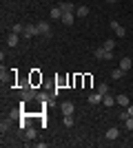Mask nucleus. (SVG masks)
<instances>
[{
    "label": "nucleus",
    "instance_id": "obj_2",
    "mask_svg": "<svg viewBox=\"0 0 133 148\" xmlns=\"http://www.w3.org/2000/svg\"><path fill=\"white\" fill-rule=\"evenodd\" d=\"M93 56L98 58V60H111V58H113V51H107L104 47H98V49L93 51Z\"/></svg>",
    "mask_w": 133,
    "mask_h": 148
},
{
    "label": "nucleus",
    "instance_id": "obj_20",
    "mask_svg": "<svg viewBox=\"0 0 133 148\" xmlns=\"http://www.w3.org/2000/svg\"><path fill=\"white\" fill-rule=\"evenodd\" d=\"M36 99H38V102H42V104H47V102L51 99V95H49V93H42V91H40V93H38V97H36Z\"/></svg>",
    "mask_w": 133,
    "mask_h": 148
},
{
    "label": "nucleus",
    "instance_id": "obj_13",
    "mask_svg": "<svg viewBox=\"0 0 133 148\" xmlns=\"http://www.w3.org/2000/svg\"><path fill=\"white\" fill-rule=\"evenodd\" d=\"M62 9H60V7H53V9H51V18L53 20H62Z\"/></svg>",
    "mask_w": 133,
    "mask_h": 148
},
{
    "label": "nucleus",
    "instance_id": "obj_7",
    "mask_svg": "<svg viewBox=\"0 0 133 148\" xmlns=\"http://www.w3.org/2000/svg\"><path fill=\"white\" fill-rule=\"evenodd\" d=\"M109 139V142H113V139H118V137H120V128H118V126H111V128L107 130V135H104Z\"/></svg>",
    "mask_w": 133,
    "mask_h": 148
},
{
    "label": "nucleus",
    "instance_id": "obj_23",
    "mask_svg": "<svg viewBox=\"0 0 133 148\" xmlns=\"http://www.w3.org/2000/svg\"><path fill=\"white\" fill-rule=\"evenodd\" d=\"M64 126H67V128L73 126V115H64Z\"/></svg>",
    "mask_w": 133,
    "mask_h": 148
},
{
    "label": "nucleus",
    "instance_id": "obj_9",
    "mask_svg": "<svg viewBox=\"0 0 133 148\" xmlns=\"http://www.w3.org/2000/svg\"><path fill=\"white\" fill-rule=\"evenodd\" d=\"M62 22H64L67 27H71L73 22H76V13H73V11H67V13H62Z\"/></svg>",
    "mask_w": 133,
    "mask_h": 148
},
{
    "label": "nucleus",
    "instance_id": "obj_24",
    "mask_svg": "<svg viewBox=\"0 0 133 148\" xmlns=\"http://www.w3.org/2000/svg\"><path fill=\"white\" fill-rule=\"evenodd\" d=\"M38 82H42V77H40L36 71H33V73H31V84H38Z\"/></svg>",
    "mask_w": 133,
    "mask_h": 148
},
{
    "label": "nucleus",
    "instance_id": "obj_16",
    "mask_svg": "<svg viewBox=\"0 0 133 148\" xmlns=\"http://www.w3.org/2000/svg\"><path fill=\"white\" fill-rule=\"evenodd\" d=\"M115 104H120V106H129V95H118V97H115Z\"/></svg>",
    "mask_w": 133,
    "mask_h": 148
},
{
    "label": "nucleus",
    "instance_id": "obj_22",
    "mask_svg": "<svg viewBox=\"0 0 133 148\" xmlns=\"http://www.w3.org/2000/svg\"><path fill=\"white\" fill-rule=\"evenodd\" d=\"M11 31H13V33H22V31H25V25L16 22V25H11Z\"/></svg>",
    "mask_w": 133,
    "mask_h": 148
},
{
    "label": "nucleus",
    "instance_id": "obj_15",
    "mask_svg": "<svg viewBox=\"0 0 133 148\" xmlns=\"http://www.w3.org/2000/svg\"><path fill=\"white\" fill-rule=\"evenodd\" d=\"M102 104H104V106H113L115 104V97L107 93V95H102Z\"/></svg>",
    "mask_w": 133,
    "mask_h": 148
},
{
    "label": "nucleus",
    "instance_id": "obj_19",
    "mask_svg": "<svg viewBox=\"0 0 133 148\" xmlns=\"http://www.w3.org/2000/svg\"><path fill=\"white\" fill-rule=\"evenodd\" d=\"M76 13H78V18H87V16H89V7H84V5H82V7H78V11H76Z\"/></svg>",
    "mask_w": 133,
    "mask_h": 148
},
{
    "label": "nucleus",
    "instance_id": "obj_5",
    "mask_svg": "<svg viewBox=\"0 0 133 148\" xmlns=\"http://www.w3.org/2000/svg\"><path fill=\"white\" fill-rule=\"evenodd\" d=\"M38 97V93H36V88L33 86H27L25 91H22V102H29V99Z\"/></svg>",
    "mask_w": 133,
    "mask_h": 148
},
{
    "label": "nucleus",
    "instance_id": "obj_6",
    "mask_svg": "<svg viewBox=\"0 0 133 148\" xmlns=\"http://www.w3.org/2000/svg\"><path fill=\"white\" fill-rule=\"evenodd\" d=\"M111 29L115 31V36L118 38H122V36H127V29L120 25V22H115V20H111Z\"/></svg>",
    "mask_w": 133,
    "mask_h": 148
},
{
    "label": "nucleus",
    "instance_id": "obj_26",
    "mask_svg": "<svg viewBox=\"0 0 133 148\" xmlns=\"http://www.w3.org/2000/svg\"><path fill=\"white\" fill-rule=\"evenodd\" d=\"M98 93H102V95H107V93H109V86H107V84H100V86H98Z\"/></svg>",
    "mask_w": 133,
    "mask_h": 148
},
{
    "label": "nucleus",
    "instance_id": "obj_12",
    "mask_svg": "<svg viewBox=\"0 0 133 148\" xmlns=\"http://www.w3.org/2000/svg\"><path fill=\"white\" fill-rule=\"evenodd\" d=\"M22 133H25V139H36V128L33 126H27Z\"/></svg>",
    "mask_w": 133,
    "mask_h": 148
},
{
    "label": "nucleus",
    "instance_id": "obj_11",
    "mask_svg": "<svg viewBox=\"0 0 133 148\" xmlns=\"http://www.w3.org/2000/svg\"><path fill=\"white\" fill-rule=\"evenodd\" d=\"M131 66H133L131 58H122V60H120V69H122V71H124V73H127V71H129V69H131Z\"/></svg>",
    "mask_w": 133,
    "mask_h": 148
},
{
    "label": "nucleus",
    "instance_id": "obj_25",
    "mask_svg": "<svg viewBox=\"0 0 133 148\" xmlns=\"http://www.w3.org/2000/svg\"><path fill=\"white\" fill-rule=\"evenodd\" d=\"M0 130H2V133H7V130H9V119H2V124H0Z\"/></svg>",
    "mask_w": 133,
    "mask_h": 148
},
{
    "label": "nucleus",
    "instance_id": "obj_17",
    "mask_svg": "<svg viewBox=\"0 0 133 148\" xmlns=\"http://www.w3.org/2000/svg\"><path fill=\"white\" fill-rule=\"evenodd\" d=\"M122 75H124V71L118 66L115 71H111V80H122Z\"/></svg>",
    "mask_w": 133,
    "mask_h": 148
},
{
    "label": "nucleus",
    "instance_id": "obj_1",
    "mask_svg": "<svg viewBox=\"0 0 133 148\" xmlns=\"http://www.w3.org/2000/svg\"><path fill=\"white\" fill-rule=\"evenodd\" d=\"M36 27H38V36H44V38H49V36H51V25L47 22V20H40Z\"/></svg>",
    "mask_w": 133,
    "mask_h": 148
},
{
    "label": "nucleus",
    "instance_id": "obj_4",
    "mask_svg": "<svg viewBox=\"0 0 133 148\" xmlns=\"http://www.w3.org/2000/svg\"><path fill=\"white\" fill-rule=\"evenodd\" d=\"M33 36H38V27L36 25H25V31H22V38H33Z\"/></svg>",
    "mask_w": 133,
    "mask_h": 148
},
{
    "label": "nucleus",
    "instance_id": "obj_21",
    "mask_svg": "<svg viewBox=\"0 0 133 148\" xmlns=\"http://www.w3.org/2000/svg\"><path fill=\"white\" fill-rule=\"evenodd\" d=\"M124 128H127L129 133H133V117H131V115H129V117L124 119Z\"/></svg>",
    "mask_w": 133,
    "mask_h": 148
},
{
    "label": "nucleus",
    "instance_id": "obj_3",
    "mask_svg": "<svg viewBox=\"0 0 133 148\" xmlns=\"http://www.w3.org/2000/svg\"><path fill=\"white\" fill-rule=\"evenodd\" d=\"M18 42H20V33H13V31H9L7 33V47H18Z\"/></svg>",
    "mask_w": 133,
    "mask_h": 148
},
{
    "label": "nucleus",
    "instance_id": "obj_14",
    "mask_svg": "<svg viewBox=\"0 0 133 148\" xmlns=\"http://www.w3.org/2000/svg\"><path fill=\"white\" fill-rule=\"evenodd\" d=\"M58 7H60L64 13H67V11H73V2H69V0H62V2H60Z\"/></svg>",
    "mask_w": 133,
    "mask_h": 148
},
{
    "label": "nucleus",
    "instance_id": "obj_28",
    "mask_svg": "<svg viewBox=\"0 0 133 148\" xmlns=\"http://www.w3.org/2000/svg\"><path fill=\"white\" fill-rule=\"evenodd\" d=\"M107 2H111V5H113V2H118V0H107Z\"/></svg>",
    "mask_w": 133,
    "mask_h": 148
},
{
    "label": "nucleus",
    "instance_id": "obj_10",
    "mask_svg": "<svg viewBox=\"0 0 133 148\" xmlns=\"http://www.w3.org/2000/svg\"><path fill=\"white\" fill-rule=\"evenodd\" d=\"M89 104H102V93H91V95H89Z\"/></svg>",
    "mask_w": 133,
    "mask_h": 148
},
{
    "label": "nucleus",
    "instance_id": "obj_8",
    "mask_svg": "<svg viewBox=\"0 0 133 148\" xmlns=\"http://www.w3.org/2000/svg\"><path fill=\"white\" fill-rule=\"evenodd\" d=\"M60 108H62V115H73V111H76L73 102H62V104H60Z\"/></svg>",
    "mask_w": 133,
    "mask_h": 148
},
{
    "label": "nucleus",
    "instance_id": "obj_18",
    "mask_svg": "<svg viewBox=\"0 0 133 148\" xmlns=\"http://www.w3.org/2000/svg\"><path fill=\"white\" fill-rule=\"evenodd\" d=\"M102 47H104L107 51H113V49H115V40H113V38H109V40H104V44H102Z\"/></svg>",
    "mask_w": 133,
    "mask_h": 148
},
{
    "label": "nucleus",
    "instance_id": "obj_27",
    "mask_svg": "<svg viewBox=\"0 0 133 148\" xmlns=\"http://www.w3.org/2000/svg\"><path fill=\"white\" fill-rule=\"evenodd\" d=\"M129 115L133 117V104H129Z\"/></svg>",
    "mask_w": 133,
    "mask_h": 148
}]
</instances>
